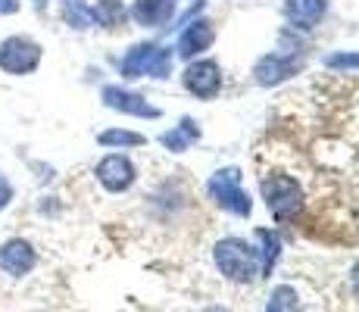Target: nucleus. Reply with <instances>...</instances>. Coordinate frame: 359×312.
Instances as JSON below:
<instances>
[{"label": "nucleus", "mask_w": 359, "mask_h": 312, "mask_svg": "<svg viewBox=\"0 0 359 312\" xmlns=\"http://www.w3.org/2000/svg\"><path fill=\"white\" fill-rule=\"evenodd\" d=\"M212 262H216L219 272L234 284H250L253 278H259L257 247L241 240V238L216 240V247H212Z\"/></svg>", "instance_id": "1"}, {"label": "nucleus", "mask_w": 359, "mask_h": 312, "mask_svg": "<svg viewBox=\"0 0 359 312\" xmlns=\"http://www.w3.org/2000/svg\"><path fill=\"white\" fill-rule=\"evenodd\" d=\"M259 191H262V197H266V206L275 216V222H291L300 216L303 191H300V184H297V178L285 175V172H272V175H262Z\"/></svg>", "instance_id": "2"}, {"label": "nucleus", "mask_w": 359, "mask_h": 312, "mask_svg": "<svg viewBox=\"0 0 359 312\" xmlns=\"http://www.w3.org/2000/svg\"><path fill=\"white\" fill-rule=\"evenodd\" d=\"M206 194H210V200L216 206H222V210H229L231 216H250L253 203L250 197H247V191L241 187V169H219L216 175L210 178V184H206Z\"/></svg>", "instance_id": "3"}, {"label": "nucleus", "mask_w": 359, "mask_h": 312, "mask_svg": "<svg viewBox=\"0 0 359 312\" xmlns=\"http://www.w3.org/2000/svg\"><path fill=\"white\" fill-rule=\"evenodd\" d=\"M44 47L29 34H10L0 41V72L6 75H32L41 66Z\"/></svg>", "instance_id": "4"}, {"label": "nucleus", "mask_w": 359, "mask_h": 312, "mask_svg": "<svg viewBox=\"0 0 359 312\" xmlns=\"http://www.w3.org/2000/svg\"><path fill=\"white\" fill-rule=\"evenodd\" d=\"M172 72V50L156 44H135L122 60V75L126 79H165Z\"/></svg>", "instance_id": "5"}, {"label": "nucleus", "mask_w": 359, "mask_h": 312, "mask_svg": "<svg viewBox=\"0 0 359 312\" xmlns=\"http://www.w3.org/2000/svg\"><path fill=\"white\" fill-rule=\"evenodd\" d=\"M94 175H97V182H100L103 191H109V194H126L128 187L135 184L137 169H135V163H131L126 154H109V156H103L100 163H97Z\"/></svg>", "instance_id": "6"}, {"label": "nucleus", "mask_w": 359, "mask_h": 312, "mask_svg": "<svg viewBox=\"0 0 359 312\" xmlns=\"http://www.w3.org/2000/svg\"><path fill=\"white\" fill-rule=\"evenodd\" d=\"M38 266V250L25 238H10L0 244V272L10 278H25L32 269Z\"/></svg>", "instance_id": "7"}, {"label": "nucleus", "mask_w": 359, "mask_h": 312, "mask_svg": "<svg viewBox=\"0 0 359 312\" xmlns=\"http://www.w3.org/2000/svg\"><path fill=\"white\" fill-rule=\"evenodd\" d=\"M184 88L194 97H200V100H210V97H216L219 88H222V69L212 60L191 62V66L184 69Z\"/></svg>", "instance_id": "8"}, {"label": "nucleus", "mask_w": 359, "mask_h": 312, "mask_svg": "<svg viewBox=\"0 0 359 312\" xmlns=\"http://www.w3.org/2000/svg\"><path fill=\"white\" fill-rule=\"evenodd\" d=\"M103 103H107L109 109H116V113H128V116H141V119H156L160 116V109L150 107L147 100H144L141 94L135 91H126V88H103Z\"/></svg>", "instance_id": "9"}, {"label": "nucleus", "mask_w": 359, "mask_h": 312, "mask_svg": "<svg viewBox=\"0 0 359 312\" xmlns=\"http://www.w3.org/2000/svg\"><path fill=\"white\" fill-rule=\"evenodd\" d=\"M297 69H300V60L281 57V53H269V57H262V60L257 62L253 75H257L259 85L272 88V85H281V81H285L287 75H294Z\"/></svg>", "instance_id": "10"}, {"label": "nucleus", "mask_w": 359, "mask_h": 312, "mask_svg": "<svg viewBox=\"0 0 359 312\" xmlns=\"http://www.w3.org/2000/svg\"><path fill=\"white\" fill-rule=\"evenodd\" d=\"M128 16L135 19L137 25L160 29V25H165L172 16H175V4H172V0H135Z\"/></svg>", "instance_id": "11"}, {"label": "nucleus", "mask_w": 359, "mask_h": 312, "mask_svg": "<svg viewBox=\"0 0 359 312\" xmlns=\"http://www.w3.org/2000/svg\"><path fill=\"white\" fill-rule=\"evenodd\" d=\"M210 44H212V25L206 19H197L178 38V53L184 60H191V57H200L203 50H210Z\"/></svg>", "instance_id": "12"}, {"label": "nucleus", "mask_w": 359, "mask_h": 312, "mask_svg": "<svg viewBox=\"0 0 359 312\" xmlns=\"http://www.w3.org/2000/svg\"><path fill=\"white\" fill-rule=\"evenodd\" d=\"M325 13H328V0H287L285 4V16L297 29H313L316 22H322Z\"/></svg>", "instance_id": "13"}, {"label": "nucleus", "mask_w": 359, "mask_h": 312, "mask_svg": "<svg viewBox=\"0 0 359 312\" xmlns=\"http://www.w3.org/2000/svg\"><path fill=\"white\" fill-rule=\"evenodd\" d=\"M253 240H257L259 275L269 278V272L275 269V262H278V256H281V238H278V231H272V228H257Z\"/></svg>", "instance_id": "14"}, {"label": "nucleus", "mask_w": 359, "mask_h": 312, "mask_svg": "<svg viewBox=\"0 0 359 312\" xmlns=\"http://www.w3.org/2000/svg\"><path fill=\"white\" fill-rule=\"evenodd\" d=\"M197 137H200L197 122L194 119H182V125H178V128H172V131H165L160 141H163L165 150H175V154H182V150H188V144L197 141Z\"/></svg>", "instance_id": "15"}, {"label": "nucleus", "mask_w": 359, "mask_h": 312, "mask_svg": "<svg viewBox=\"0 0 359 312\" xmlns=\"http://www.w3.org/2000/svg\"><path fill=\"white\" fill-rule=\"evenodd\" d=\"M63 19L66 25H72V29H91L94 22V6L85 4V0H63Z\"/></svg>", "instance_id": "16"}, {"label": "nucleus", "mask_w": 359, "mask_h": 312, "mask_svg": "<svg viewBox=\"0 0 359 312\" xmlns=\"http://www.w3.org/2000/svg\"><path fill=\"white\" fill-rule=\"evenodd\" d=\"M126 19H128V10L122 0H97V6H94V22L97 25L116 29V25H122Z\"/></svg>", "instance_id": "17"}, {"label": "nucleus", "mask_w": 359, "mask_h": 312, "mask_svg": "<svg viewBox=\"0 0 359 312\" xmlns=\"http://www.w3.org/2000/svg\"><path fill=\"white\" fill-rule=\"evenodd\" d=\"M147 137L137 135V131H126V128H107L97 135L100 147H116V150H126V147H144Z\"/></svg>", "instance_id": "18"}, {"label": "nucleus", "mask_w": 359, "mask_h": 312, "mask_svg": "<svg viewBox=\"0 0 359 312\" xmlns=\"http://www.w3.org/2000/svg\"><path fill=\"white\" fill-rule=\"evenodd\" d=\"M266 312H300V297L291 284H278V287L269 294Z\"/></svg>", "instance_id": "19"}, {"label": "nucleus", "mask_w": 359, "mask_h": 312, "mask_svg": "<svg viewBox=\"0 0 359 312\" xmlns=\"http://www.w3.org/2000/svg\"><path fill=\"white\" fill-rule=\"evenodd\" d=\"M328 69H359V53H331L325 57Z\"/></svg>", "instance_id": "20"}, {"label": "nucleus", "mask_w": 359, "mask_h": 312, "mask_svg": "<svg viewBox=\"0 0 359 312\" xmlns=\"http://www.w3.org/2000/svg\"><path fill=\"white\" fill-rule=\"evenodd\" d=\"M13 197H16V191H13L10 178H6V175H0V212H4L6 206L13 203Z\"/></svg>", "instance_id": "21"}, {"label": "nucleus", "mask_w": 359, "mask_h": 312, "mask_svg": "<svg viewBox=\"0 0 359 312\" xmlns=\"http://www.w3.org/2000/svg\"><path fill=\"white\" fill-rule=\"evenodd\" d=\"M19 13V0H0V16H13Z\"/></svg>", "instance_id": "22"}, {"label": "nucleus", "mask_w": 359, "mask_h": 312, "mask_svg": "<svg viewBox=\"0 0 359 312\" xmlns=\"http://www.w3.org/2000/svg\"><path fill=\"white\" fill-rule=\"evenodd\" d=\"M350 287H353V294H356V300H359V262L353 266V272H350Z\"/></svg>", "instance_id": "23"}, {"label": "nucleus", "mask_w": 359, "mask_h": 312, "mask_svg": "<svg viewBox=\"0 0 359 312\" xmlns=\"http://www.w3.org/2000/svg\"><path fill=\"white\" fill-rule=\"evenodd\" d=\"M206 312H231V309H225V306H210Z\"/></svg>", "instance_id": "24"}, {"label": "nucleus", "mask_w": 359, "mask_h": 312, "mask_svg": "<svg viewBox=\"0 0 359 312\" xmlns=\"http://www.w3.org/2000/svg\"><path fill=\"white\" fill-rule=\"evenodd\" d=\"M38 4H44V0H38Z\"/></svg>", "instance_id": "25"}]
</instances>
